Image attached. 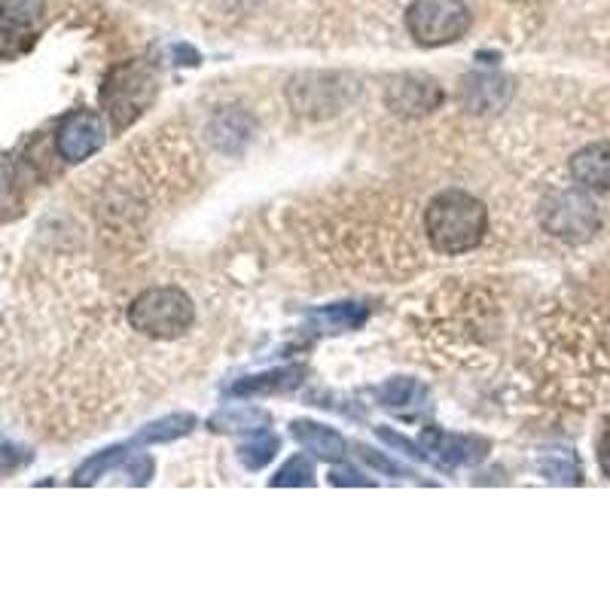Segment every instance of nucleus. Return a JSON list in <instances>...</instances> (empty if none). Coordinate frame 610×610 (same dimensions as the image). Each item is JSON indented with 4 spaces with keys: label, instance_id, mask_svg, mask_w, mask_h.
<instances>
[{
    "label": "nucleus",
    "instance_id": "1",
    "mask_svg": "<svg viewBox=\"0 0 610 610\" xmlns=\"http://www.w3.org/2000/svg\"><path fill=\"white\" fill-rule=\"evenodd\" d=\"M488 226V208L476 196L462 190L440 192L424 211V235L436 254H467L483 242Z\"/></svg>",
    "mask_w": 610,
    "mask_h": 610
},
{
    "label": "nucleus",
    "instance_id": "2",
    "mask_svg": "<svg viewBox=\"0 0 610 610\" xmlns=\"http://www.w3.org/2000/svg\"><path fill=\"white\" fill-rule=\"evenodd\" d=\"M196 321L192 299L177 287H153L129 306V326L149 340H177Z\"/></svg>",
    "mask_w": 610,
    "mask_h": 610
},
{
    "label": "nucleus",
    "instance_id": "3",
    "mask_svg": "<svg viewBox=\"0 0 610 610\" xmlns=\"http://www.w3.org/2000/svg\"><path fill=\"white\" fill-rule=\"evenodd\" d=\"M541 220L546 232L570 244L589 242L601 226L598 204L586 196V190H556L543 199Z\"/></svg>",
    "mask_w": 610,
    "mask_h": 610
},
{
    "label": "nucleus",
    "instance_id": "4",
    "mask_svg": "<svg viewBox=\"0 0 610 610\" xmlns=\"http://www.w3.org/2000/svg\"><path fill=\"white\" fill-rule=\"evenodd\" d=\"M156 98V77L149 74L147 65L132 62L122 65L108 77L104 89H101V101L110 120L117 129H125L149 108V101Z\"/></svg>",
    "mask_w": 610,
    "mask_h": 610
},
{
    "label": "nucleus",
    "instance_id": "5",
    "mask_svg": "<svg viewBox=\"0 0 610 610\" xmlns=\"http://www.w3.org/2000/svg\"><path fill=\"white\" fill-rule=\"evenodd\" d=\"M407 27L421 46H446L470 31V10L462 0H415L407 13Z\"/></svg>",
    "mask_w": 610,
    "mask_h": 610
},
{
    "label": "nucleus",
    "instance_id": "6",
    "mask_svg": "<svg viewBox=\"0 0 610 610\" xmlns=\"http://www.w3.org/2000/svg\"><path fill=\"white\" fill-rule=\"evenodd\" d=\"M104 137L108 129L96 110H74L55 129V149L65 163H82L104 147Z\"/></svg>",
    "mask_w": 610,
    "mask_h": 610
},
{
    "label": "nucleus",
    "instance_id": "7",
    "mask_svg": "<svg viewBox=\"0 0 610 610\" xmlns=\"http://www.w3.org/2000/svg\"><path fill=\"white\" fill-rule=\"evenodd\" d=\"M443 104V89L428 77H400L388 89V108L403 117H421Z\"/></svg>",
    "mask_w": 610,
    "mask_h": 610
},
{
    "label": "nucleus",
    "instance_id": "8",
    "mask_svg": "<svg viewBox=\"0 0 610 610\" xmlns=\"http://www.w3.org/2000/svg\"><path fill=\"white\" fill-rule=\"evenodd\" d=\"M421 448L428 452V458H436L440 464H476L479 458H486V443L474 440V436H458L446 434L440 428H428L421 434Z\"/></svg>",
    "mask_w": 610,
    "mask_h": 610
},
{
    "label": "nucleus",
    "instance_id": "9",
    "mask_svg": "<svg viewBox=\"0 0 610 610\" xmlns=\"http://www.w3.org/2000/svg\"><path fill=\"white\" fill-rule=\"evenodd\" d=\"M570 177L586 192L610 196V141L586 144L570 156Z\"/></svg>",
    "mask_w": 610,
    "mask_h": 610
},
{
    "label": "nucleus",
    "instance_id": "10",
    "mask_svg": "<svg viewBox=\"0 0 610 610\" xmlns=\"http://www.w3.org/2000/svg\"><path fill=\"white\" fill-rule=\"evenodd\" d=\"M464 104L474 113H491V110L507 108V101L513 98V82L507 77H495V74H479L464 80Z\"/></svg>",
    "mask_w": 610,
    "mask_h": 610
},
{
    "label": "nucleus",
    "instance_id": "11",
    "mask_svg": "<svg viewBox=\"0 0 610 610\" xmlns=\"http://www.w3.org/2000/svg\"><path fill=\"white\" fill-rule=\"evenodd\" d=\"M43 0H0V53H7V43L27 37L41 22Z\"/></svg>",
    "mask_w": 610,
    "mask_h": 610
},
{
    "label": "nucleus",
    "instance_id": "12",
    "mask_svg": "<svg viewBox=\"0 0 610 610\" xmlns=\"http://www.w3.org/2000/svg\"><path fill=\"white\" fill-rule=\"evenodd\" d=\"M293 436H297L299 446H306L318 458H324V462H340V458H345V452H348L345 440L333 428L314 424V421H297L293 424Z\"/></svg>",
    "mask_w": 610,
    "mask_h": 610
},
{
    "label": "nucleus",
    "instance_id": "13",
    "mask_svg": "<svg viewBox=\"0 0 610 610\" xmlns=\"http://www.w3.org/2000/svg\"><path fill=\"white\" fill-rule=\"evenodd\" d=\"M299 381V369H278V373H266V376H254V379L239 381L232 388V397H257V393L287 391Z\"/></svg>",
    "mask_w": 610,
    "mask_h": 610
},
{
    "label": "nucleus",
    "instance_id": "14",
    "mask_svg": "<svg viewBox=\"0 0 610 610\" xmlns=\"http://www.w3.org/2000/svg\"><path fill=\"white\" fill-rule=\"evenodd\" d=\"M366 306H357V302H342V306H330L324 312H314V324H321L324 330H357V326L366 324Z\"/></svg>",
    "mask_w": 610,
    "mask_h": 610
},
{
    "label": "nucleus",
    "instance_id": "15",
    "mask_svg": "<svg viewBox=\"0 0 610 610\" xmlns=\"http://www.w3.org/2000/svg\"><path fill=\"white\" fill-rule=\"evenodd\" d=\"M192 424H196V419L187 415V412H180V415H168V419L144 428V431L137 434L135 443H141V446H147V443H168V440H177V436L190 434Z\"/></svg>",
    "mask_w": 610,
    "mask_h": 610
},
{
    "label": "nucleus",
    "instance_id": "16",
    "mask_svg": "<svg viewBox=\"0 0 610 610\" xmlns=\"http://www.w3.org/2000/svg\"><path fill=\"white\" fill-rule=\"evenodd\" d=\"M129 458V446H113V448H104V452H98L96 458H89V462L82 464L80 470H77V486H92L98 483L101 476H108L117 464H122Z\"/></svg>",
    "mask_w": 610,
    "mask_h": 610
},
{
    "label": "nucleus",
    "instance_id": "17",
    "mask_svg": "<svg viewBox=\"0 0 610 610\" xmlns=\"http://www.w3.org/2000/svg\"><path fill=\"white\" fill-rule=\"evenodd\" d=\"M275 452H278V436L269 434V431H257L239 448V458H242L247 470H259V467H266L275 458Z\"/></svg>",
    "mask_w": 610,
    "mask_h": 610
},
{
    "label": "nucleus",
    "instance_id": "18",
    "mask_svg": "<svg viewBox=\"0 0 610 610\" xmlns=\"http://www.w3.org/2000/svg\"><path fill=\"white\" fill-rule=\"evenodd\" d=\"M541 470L546 479H553V483H565V486H574V483H580V462L570 455V452H546L541 458Z\"/></svg>",
    "mask_w": 610,
    "mask_h": 610
},
{
    "label": "nucleus",
    "instance_id": "19",
    "mask_svg": "<svg viewBox=\"0 0 610 610\" xmlns=\"http://www.w3.org/2000/svg\"><path fill=\"white\" fill-rule=\"evenodd\" d=\"M419 397H424V391L419 388V381L412 379H393L379 391L381 407L388 409H403L409 403H419Z\"/></svg>",
    "mask_w": 610,
    "mask_h": 610
},
{
    "label": "nucleus",
    "instance_id": "20",
    "mask_svg": "<svg viewBox=\"0 0 610 610\" xmlns=\"http://www.w3.org/2000/svg\"><path fill=\"white\" fill-rule=\"evenodd\" d=\"M266 421H269V415L259 412V409H239V412H223L211 424L218 431H259Z\"/></svg>",
    "mask_w": 610,
    "mask_h": 610
},
{
    "label": "nucleus",
    "instance_id": "21",
    "mask_svg": "<svg viewBox=\"0 0 610 610\" xmlns=\"http://www.w3.org/2000/svg\"><path fill=\"white\" fill-rule=\"evenodd\" d=\"M314 467L306 458H290V462L275 474L271 486H312Z\"/></svg>",
    "mask_w": 610,
    "mask_h": 610
},
{
    "label": "nucleus",
    "instance_id": "22",
    "mask_svg": "<svg viewBox=\"0 0 610 610\" xmlns=\"http://www.w3.org/2000/svg\"><path fill=\"white\" fill-rule=\"evenodd\" d=\"M31 462V452L22 446H15L13 440L0 436V476L15 474L19 467H25Z\"/></svg>",
    "mask_w": 610,
    "mask_h": 610
},
{
    "label": "nucleus",
    "instance_id": "23",
    "mask_svg": "<svg viewBox=\"0 0 610 610\" xmlns=\"http://www.w3.org/2000/svg\"><path fill=\"white\" fill-rule=\"evenodd\" d=\"M149 476H153V458H147V455L129 458V464H125V479L132 486H144V483H149Z\"/></svg>",
    "mask_w": 610,
    "mask_h": 610
},
{
    "label": "nucleus",
    "instance_id": "24",
    "mask_svg": "<svg viewBox=\"0 0 610 610\" xmlns=\"http://www.w3.org/2000/svg\"><path fill=\"white\" fill-rule=\"evenodd\" d=\"M598 464H601V474L610 479V424L605 428L601 440H598Z\"/></svg>",
    "mask_w": 610,
    "mask_h": 610
},
{
    "label": "nucleus",
    "instance_id": "25",
    "mask_svg": "<svg viewBox=\"0 0 610 610\" xmlns=\"http://www.w3.org/2000/svg\"><path fill=\"white\" fill-rule=\"evenodd\" d=\"M364 458L369 464H373V467H379V470H385V474H403V470H400L397 464H391V462H388V458H381V455H373V452H366V448H364Z\"/></svg>",
    "mask_w": 610,
    "mask_h": 610
}]
</instances>
